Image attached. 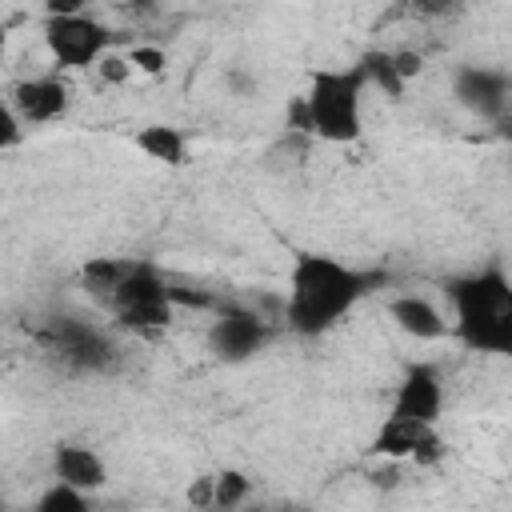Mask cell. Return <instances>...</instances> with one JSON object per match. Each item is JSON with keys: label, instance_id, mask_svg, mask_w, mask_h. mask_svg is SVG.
I'll use <instances>...</instances> for the list:
<instances>
[{"label": "cell", "instance_id": "9a60e30c", "mask_svg": "<svg viewBox=\"0 0 512 512\" xmlns=\"http://www.w3.org/2000/svg\"><path fill=\"white\" fill-rule=\"evenodd\" d=\"M128 264H132V260H124V256H96V260H88V264L80 268V284H84V292L96 296L100 304H108L112 292L120 288V280L128 276Z\"/></svg>", "mask_w": 512, "mask_h": 512}, {"label": "cell", "instance_id": "44dd1931", "mask_svg": "<svg viewBox=\"0 0 512 512\" xmlns=\"http://www.w3.org/2000/svg\"><path fill=\"white\" fill-rule=\"evenodd\" d=\"M392 68H396V76L408 84V80L420 72V56H416V52H392Z\"/></svg>", "mask_w": 512, "mask_h": 512}, {"label": "cell", "instance_id": "52a82bcc", "mask_svg": "<svg viewBox=\"0 0 512 512\" xmlns=\"http://www.w3.org/2000/svg\"><path fill=\"white\" fill-rule=\"evenodd\" d=\"M272 328L264 316L248 312V308H224L216 320H212V332H208V344L220 360L228 364H240L248 356H256L264 344H268Z\"/></svg>", "mask_w": 512, "mask_h": 512}, {"label": "cell", "instance_id": "30bf717a", "mask_svg": "<svg viewBox=\"0 0 512 512\" xmlns=\"http://www.w3.org/2000/svg\"><path fill=\"white\" fill-rule=\"evenodd\" d=\"M452 96H456L468 112H476V116H484V120H500V116L508 112V76H504V72H492V68L464 64V68H456V76H452Z\"/></svg>", "mask_w": 512, "mask_h": 512}, {"label": "cell", "instance_id": "8992f818", "mask_svg": "<svg viewBox=\"0 0 512 512\" xmlns=\"http://www.w3.org/2000/svg\"><path fill=\"white\" fill-rule=\"evenodd\" d=\"M44 344H48V352H56L68 368H80V372H104V368L112 364V356H116L112 340H108L100 328H92V324H84V320H76V316L52 320L48 332H44Z\"/></svg>", "mask_w": 512, "mask_h": 512}, {"label": "cell", "instance_id": "3957f363", "mask_svg": "<svg viewBox=\"0 0 512 512\" xmlns=\"http://www.w3.org/2000/svg\"><path fill=\"white\" fill-rule=\"evenodd\" d=\"M364 76L352 68H320L296 104V124L328 144H352L364 132Z\"/></svg>", "mask_w": 512, "mask_h": 512}, {"label": "cell", "instance_id": "d6986e66", "mask_svg": "<svg viewBox=\"0 0 512 512\" xmlns=\"http://www.w3.org/2000/svg\"><path fill=\"white\" fill-rule=\"evenodd\" d=\"M124 60H128V68H140V72H148V76H160V72H164V64H168V60H164V52H160V48H152V44H136Z\"/></svg>", "mask_w": 512, "mask_h": 512}, {"label": "cell", "instance_id": "9c48e42d", "mask_svg": "<svg viewBox=\"0 0 512 512\" xmlns=\"http://www.w3.org/2000/svg\"><path fill=\"white\" fill-rule=\"evenodd\" d=\"M368 452L384 456V460H436L440 456V436H436V424L384 416V424L376 428Z\"/></svg>", "mask_w": 512, "mask_h": 512}, {"label": "cell", "instance_id": "cb8c5ba5", "mask_svg": "<svg viewBox=\"0 0 512 512\" xmlns=\"http://www.w3.org/2000/svg\"><path fill=\"white\" fill-rule=\"evenodd\" d=\"M240 512H272V508H260V504H244Z\"/></svg>", "mask_w": 512, "mask_h": 512}, {"label": "cell", "instance_id": "5b68a950", "mask_svg": "<svg viewBox=\"0 0 512 512\" xmlns=\"http://www.w3.org/2000/svg\"><path fill=\"white\" fill-rule=\"evenodd\" d=\"M108 44H112V32L88 12H80L76 4H48L44 48L60 68L100 64V56H108Z\"/></svg>", "mask_w": 512, "mask_h": 512}, {"label": "cell", "instance_id": "e0dca14e", "mask_svg": "<svg viewBox=\"0 0 512 512\" xmlns=\"http://www.w3.org/2000/svg\"><path fill=\"white\" fill-rule=\"evenodd\" d=\"M248 492H252V480L244 472H236V468H224L220 476H212V508H220V512L244 508Z\"/></svg>", "mask_w": 512, "mask_h": 512}, {"label": "cell", "instance_id": "7c38bea8", "mask_svg": "<svg viewBox=\"0 0 512 512\" xmlns=\"http://www.w3.org/2000/svg\"><path fill=\"white\" fill-rule=\"evenodd\" d=\"M52 476L60 484H68V488H76V492L88 496V492H100L108 484V464L88 444H60L52 452Z\"/></svg>", "mask_w": 512, "mask_h": 512}, {"label": "cell", "instance_id": "277c9868", "mask_svg": "<svg viewBox=\"0 0 512 512\" xmlns=\"http://www.w3.org/2000/svg\"><path fill=\"white\" fill-rule=\"evenodd\" d=\"M112 312V320L128 332H140V336H152V332H164L176 316V304H172V284L164 280V272L148 260H132L128 264V276L120 280V288L112 292V300L104 304Z\"/></svg>", "mask_w": 512, "mask_h": 512}, {"label": "cell", "instance_id": "ac0fdd59", "mask_svg": "<svg viewBox=\"0 0 512 512\" xmlns=\"http://www.w3.org/2000/svg\"><path fill=\"white\" fill-rule=\"evenodd\" d=\"M32 512H92V504H88L84 492H76V488H68V484L56 480V484H48V488L36 496Z\"/></svg>", "mask_w": 512, "mask_h": 512}, {"label": "cell", "instance_id": "7402d4cb", "mask_svg": "<svg viewBox=\"0 0 512 512\" xmlns=\"http://www.w3.org/2000/svg\"><path fill=\"white\" fill-rule=\"evenodd\" d=\"M96 68H100L108 80H124V76L132 72V68H128V60H120V56H100V64H96Z\"/></svg>", "mask_w": 512, "mask_h": 512}, {"label": "cell", "instance_id": "5bb4252c", "mask_svg": "<svg viewBox=\"0 0 512 512\" xmlns=\"http://www.w3.org/2000/svg\"><path fill=\"white\" fill-rule=\"evenodd\" d=\"M136 148L148 156V160H160L168 168H180L188 160V136L176 128V124H144L136 132Z\"/></svg>", "mask_w": 512, "mask_h": 512}, {"label": "cell", "instance_id": "ba28073f", "mask_svg": "<svg viewBox=\"0 0 512 512\" xmlns=\"http://www.w3.org/2000/svg\"><path fill=\"white\" fill-rule=\"evenodd\" d=\"M444 412V380L432 364H408V372L400 376L396 392H392V412L400 420H416V424H436Z\"/></svg>", "mask_w": 512, "mask_h": 512}, {"label": "cell", "instance_id": "2e32d148", "mask_svg": "<svg viewBox=\"0 0 512 512\" xmlns=\"http://www.w3.org/2000/svg\"><path fill=\"white\" fill-rule=\"evenodd\" d=\"M356 72L364 76V84H376V88L388 92L392 100L404 92V80H400L396 68H392V52H364L360 64H356Z\"/></svg>", "mask_w": 512, "mask_h": 512}, {"label": "cell", "instance_id": "603a6c76", "mask_svg": "<svg viewBox=\"0 0 512 512\" xmlns=\"http://www.w3.org/2000/svg\"><path fill=\"white\" fill-rule=\"evenodd\" d=\"M4 48H8V28H4V20H0V56H4Z\"/></svg>", "mask_w": 512, "mask_h": 512}, {"label": "cell", "instance_id": "ffe728a7", "mask_svg": "<svg viewBox=\"0 0 512 512\" xmlns=\"http://www.w3.org/2000/svg\"><path fill=\"white\" fill-rule=\"evenodd\" d=\"M20 140H24V124H20V116L12 112V104L0 100V152L16 148Z\"/></svg>", "mask_w": 512, "mask_h": 512}, {"label": "cell", "instance_id": "d4e9b609", "mask_svg": "<svg viewBox=\"0 0 512 512\" xmlns=\"http://www.w3.org/2000/svg\"><path fill=\"white\" fill-rule=\"evenodd\" d=\"M288 512H304V508H288Z\"/></svg>", "mask_w": 512, "mask_h": 512}, {"label": "cell", "instance_id": "7a4b0ae2", "mask_svg": "<svg viewBox=\"0 0 512 512\" xmlns=\"http://www.w3.org/2000/svg\"><path fill=\"white\" fill-rule=\"evenodd\" d=\"M444 292L456 312L452 332L460 336L464 348L492 352V356L512 352V284L504 268L492 264L468 276H452Z\"/></svg>", "mask_w": 512, "mask_h": 512}, {"label": "cell", "instance_id": "6da1fadb", "mask_svg": "<svg viewBox=\"0 0 512 512\" xmlns=\"http://www.w3.org/2000/svg\"><path fill=\"white\" fill-rule=\"evenodd\" d=\"M388 272L352 268L324 252H300L288 268V300L284 320L296 336H324L332 332L368 292L384 288Z\"/></svg>", "mask_w": 512, "mask_h": 512}, {"label": "cell", "instance_id": "8fae6325", "mask_svg": "<svg viewBox=\"0 0 512 512\" xmlns=\"http://www.w3.org/2000/svg\"><path fill=\"white\" fill-rule=\"evenodd\" d=\"M72 104V92L60 76H32V80H16L12 84V112L20 116V124H48L60 120Z\"/></svg>", "mask_w": 512, "mask_h": 512}, {"label": "cell", "instance_id": "4fadbf2b", "mask_svg": "<svg viewBox=\"0 0 512 512\" xmlns=\"http://www.w3.org/2000/svg\"><path fill=\"white\" fill-rule=\"evenodd\" d=\"M388 316H392V324H396L404 336H412V340H444V336H448V320H444V312H440L428 296L404 292V296H396V300L388 304Z\"/></svg>", "mask_w": 512, "mask_h": 512}]
</instances>
